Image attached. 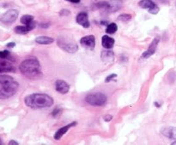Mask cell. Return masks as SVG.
Masks as SVG:
<instances>
[{"mask_svg": "<svg viewBox=\"0 0 176 145\" xmlns=\"http://www.w3.org/2000/svg\"><path fill=\"white\" fill-rule=\"evenodd\" d=\"M76 121L72 122V123H70L68 125H66V126H63V127L59 128V129L56 132V133L54 134V139H55V140H59L60 138L63 137L64 134L68 132L69 130L71 129L72 127H73V126H76Z\"/></svg>", "mask_w": 176, "mask_h": 145, "instance_id": "cell-12", "label": "cell"}, {"mask_svg": "<svg viewBox=\"0 0 176 145\" xmlns=\"http://www.w3.org/2000/svg\"><path fill=\"white\" fill-rule=\"evenodd\" d=\"M138 5L142 9H148V10H150V9L154 8L155 6H156V4L153 3L151 0H141L140 2L138 3Z\"/></svg>", "mask_w": 176, "mask_h": 145, "instance_id": "cell-17", "label": "cell"}, {"mask_svg": "<svg viewBox=\"0 0 176 145\" xmlns=\"http://www.w3.org/2000/svg\"><path fill=\"white\" fill-rule=\"evenodd\" d=\"M66 1H69L71 3H74V4H78V3H80L81 0H66Z\"/></svg>", "mask_w": 176, "mask_h": 145, "instance_id": "cell-32", "label": "cell"}, {"mask_svg": "<svg viewBox=\"0 0 176 145\" xmlns=\"http://www.w3.org/2000/svg\"><path fill=\"white\" fill-rule=\"evenodd\" d=\"M117 30H118V26L116 25V23L113 22V23L108 24V27L106 28V32L109 34H113L114 32H116Z\"/></svg>", "mask_w": 176, "mask_h": 145, "instance_id": "cell-19", "label": "cell"}, {"mask_svg": "<svg viewBox=\"0 0 176 145\" xmlns=\"http://www.w3.org/2000/svg\"><path fill=\"white\" fill-rule=\"evenodd\" d=\"M27 27L28 28V29L31 31V30H33L34 28H35V27H36V22L35 21H31L30 23L29 24H28V25H26Z\"/></svg>", "mask_w": 176, "mask_h": 145, "instance_id": "cell-27", "label": "cell"}, {"mask_svg": "<svg viewBox=\"0 0 176 145\" xmlns=\"http://www.w3.org/2000/svg\"><path fill=\"white\" fill-rule=\"evenodd\" d=\"M10 55V51H0V58H8Z\"/></svg>", "mask_w": 176, "mask_h": 145, "instance_id": "cell-23", "label": "cell"}, {"mask_svg": "<svg viewBox=\"0 0 176 145\" xmlns=\"http://www.w3.org/2000/svg\"><path fill=\"white\" fill-rule=\"evenodd\" d=\"M161 132L165 137L176 140V127H166V128H162V131H161Z\"/></svg>", "mask_w": 176, "mask_h": 145, "instance_id": "cell-14", "label": "cell"}, {"mask_svg": "<svg viewBox=\"0 0 176 145\" xmlns=\"http://www.w3.org/2000/svg\"><path fill=\"white\" fill-rule=\"evenodd\" d=\"M160 41V37L159 36H156L155 39H153V41L151 42V44H149V47L147 51L144 52V54L142 55L141 58L144 59H147L149 57H150L151 55H153L155 54V52L156 51V48H157V44L159 43Z\"/></svg>", "mask_w": 176, "mask_h": 145, "instance_id": "cell-7", "label": "cell"}, {"mask_svg": "<svg viewBox=\"0 0 176 145\" xmlns=\"http://www.w3.org/2000/svg\"><path fill=\"white\" fill-rule=\"evenodd\" d=\"M70 10H62L61 11H60L59 15L61 16H68V15H70Z\"/></svg>", "mask_w": 176, "mask_h": 145, "instance_id": "cell-28", "label": "cell"}, {"mask_svg": "<svg viewBox=\"0 0 176 145\" xmlns=\"http://www.w3.org/2000/svg\"><path fill=\"white\" fill-rule=\"evenodd\" d=\"M114 42H115L114 39L108 35L102 36L101 38V45L105 49H112L114 45Z\"/></svg>", "mask_w": 176, "mask_h": 145, "instance_id": "cell-15", "label": "cell"}, {"mask_svg": "<svg viewBox=\"0 0 176 145\" xmlns=\"http://www.w3.org/2000/svg\"><path fill=\"white\" fill-rule=\"evenodd\" d=\"M80 44L85 48L93 50L96 46V39L94 35H88L82 38L80 40Z\"/></svg>", "mask_w": 176, "mask_h": 145, "instance_id": "cell-8", "label": "cell"}, {"mask_svg": "<svg viewBox=\"0 0 176 145\" xmlns=\"http://www.w3.org/2000/svg\"><path fill=\"white\" fill-rule=\"evenodd\" d=\"M3 143H3V142H2V139H1V138H0V144H3Z\"/></svg>", "mask_w": 176, "mask_h": 145, "instance_id": "cell-34", "label": "cell"}, {"mask_svg": "<svg viewBox=\"0 0 176 145\" xmlns=\"http://www.w3.org/2000/svg\"><path fill=\"white\" fill-rule=\"evenodd\" d=\"M117 78V74H110L109 76H108V77L106 78V79H105V82L106 83L110 82L111 80H113V78Z\"/></svg>", "mask_w": 176, "mask_h": 145, "instance_id": "cell-24", "label": "cell"}, {"mask_svg": "<svg viewBox=\"0 0 176 145\" xmlns=\"http://www.w3.org/2000/svg\"><path fill=\"white\" fill-rule=\"evenodd\" d=\"M61 112H62V110L59 109V108H57V109H55L52 111V116H53V117H57L58 115H59V114H61Z\"/></svg>", "mask_w": 176, "mask_h": 145, "instance_id": "cell-25", "label": "cell"}, {"mask_svg": "<svg viewBox=\"0 0 176 145\" xmlns=\"http://www.w3.org/2000/svg\"><path fill=\"white\" fill-rule=\"evenodd\" d=\"M15 45H16V44L14 43V42H11V43L7 44V47L8 48H14L15 47Z\"/></svg>", "mask_w": 176, "mask_h": 145, "instance_id": "cell-30", "label": "cell"}, {"mask_svg": "<svg viewBox=\"0 0 176 145\" xmlns=\"http://www.w3.org/2000/svg\"><path fill=\"white\" fill-rule=\"evenodd\" d=\"M24 102L30 109H46L53 104V99L50 96L42 93H34L24 98Z\"/></svg>", "mask_w": 176, "mask_h": 145, "instance_id": "cell-2", "label": "cell"}, {"mask_svg": "<svg viewBox=\"0 0 176 145\" xmlns=\"http://www.w3.org/2000/svg\"><path fill=\"white\" fill-rule=\"evenodd\" d=\"M100 58L104 63H111L114 59V53L110 49H106L104 51H101Z\"/></svg>", "mask_w": 176, "mask_h": 145, "instance_id": "cell-13", "label": "cell"}, {"mask_svg": "<svg viewBox=\"0 0 176 145\" xmlns=\"http://www.w3.org/2000/svg\"><path fill=\"white\" fill-rule=\"evenodd\" d=\"M33 21H34V16L30 15H24L21 18V22L24 25H28Z\"/></svg>", "mask_w": 176, "mask_h": 145, "instance_id": "cell-20", "label": "cell"}, {"mask_svg": "<svg viewBox=\"0 0 176 145\" xmlns=\"http://www.w3.org/2000/svg\"><path fill=\"white\" fill-rule=\"evenodd\" d=\"M19 84L10 75H0V99H7L16 94Z\"/></svg>", "mask_w": 176, "mask_h": 145, "instance_id": "cell-3", "label": "cell"}, {"mask_svg": "<svg viewBox=\"0 0 176 145\" xmlns=\"http://www.w3.org/2000/svg\"><path fill=\"white\" fill-rule=\"evenodd\" d=\"M158 12H159V8H158L157 6H155L154 8L150 9V10H149V13H150V14H153V15H156Z\"/></svg>", "mask_w": 176, "mask_h": 145, "instance_id": "cell-26", "label": "cell"}, {"mask_svg": "<svg viewBox=\"0 0 176 145\" xmlns=\"http://www.w3.org/2000/svg\"><path fill=\"white\" fill-rule=\"evenodd\" d=\"M19 15V12L16 10H10L5 12L3 16L0 17V21L4 24H11L16 21Z\"/></svg>", "mask_w": 176, "mask_h": 145, "instance_id": "cell-6", "label": "cell"}, {"mask_svg": "<svg viewBox=\"0 0 176 145\" xmlns=\"http://www.w3.org/2000/svg\"><path fill=\"white\" fill-rule=\"evenodd\" d=\"M21 73L30 79H39L42 77L41 67L36 58L26 59L20 64Z\"/></svg>", "mask_w": 176, "mask_h": 145, "instance_id": "cell-1", "label": "cell"}, {"mask_svg": "<svg viewBox=\"0 0 176 145\" xmlns=\"http://www.w3.org/2000/svg\"><path fill=\"white\" fill-rule=\"evenodd\" d=\"M9 144L10 145H18L19 143H17V142H16L15 140H11V141H10V143H9Z\"/></svg>", "mask_w": 176, "mask_h": 145, "instance_id": "cell-31", "label": "cell"}, {"mask_svg": "<svg viewBox=\"0 0 176 145\" xmlns=\"http://www.w3.org/2000/svg\"><path fill=\"white\" fill-rule=\"evenodd\" d=\"M55 88L58 92H59L61 94H66L68 93L70 90V86L64 80L58 79L55 82Z\"/></svg>", "mask_w": 176, "mask_h": 145, "instance_id": "cell-11", "label": "cell"}, {"mask_svg": "<svg viewBox=\"0 0 176 145\" xmlns=\"http://www.w3.org/2000/svg\"><path fill=\"white\" fill-rule=\"evenodd\" d=\"M172 145H176V141L174 142V143H172Z\"/></svg>", "mask_w": 176, "mask_h": 145, "instance_id": "cell-35", "label": "cell"}, {"mask_svg": "<svg viewBox=\"0 0 176 145\" xmlns=\"http://www.w3.org/2000/svg\"><path fill=\"white\" fill-rule=\"evenodd\" d=\"M112 119H113V116L111 115V114H107V115H105L104 116V120L107 122L111 121V120H112Z\"/></svg>", "mask_w": 176, "mask_h": 145, "instance_id": "cell-29", "label": "cell"}, {"mask_svg": "<svg viewBox=\"0 0 176 145\" xmlns=\"http://www.w3.org/2000/svg\"><path fill=\"white\" fill-rule=\"evenodd\" d=\"M14 31L17 34H27L28 32L30 31L28 28L25 25V26H17L15 28Z\"/></svg>", "mask_w": 176, "mask_h": 145, "instance_id": "cell-18", "label": "cell"}, {"mask_svg": "<svg viewBox=\"0 0 176 145\" xmlns=\"http://www.w3.org/2000/svg\"><path fill=\"white\" fill-rule=\"evenodd\" d=\"M155 105H156V106L157 107V108H160V106H161L160 104H159V103H158V102H155Z\"/></svg>", "mask_w": 176, "mask_h": 145, "instance_id": "cell-33", "label": "cell"}, {"mask_svg": "<svg viewBox=\"0 0 176 145\" xmlns=\"http://www.w3.org/2000/svg\"><path fill=\"white\" fill-rule=\"evenodd\" d=\"M131 19H132V16L129 14H122L118 17V20L120 21H129Z\"/></svg>", "mask_w": 176, "mask_h": 145, "instance_id": "cell-22", "label": "cell"}, {"mask_svg": "<svg viewBox=\"0 0 176 145\" xmlns=\"http://www.w3.org/2000/svg\"><path fill=\"white\" fill-rule=\"evenodd\" d=\"M57 44L65 52L74 54L78 51V46L74 39L68 35H60L57 39Z\"/></svg>", "mask_w": 176, "mask_h": 145, "instance_id": "cell-4", "label": "cell"}, {"mask_svg": "<svg viewBox=\"0 0 176 145\" xmlns=\"http://www.w3.org/2000/svg\"><path fill=\"white\" fill-rule=\"evenodd\" d=\"M96 7L100 10H108L110 8V4H108V2H105V1H101L96 4Z\"/></svg>", "mask_w": 176, "mask_h": 145, "instance_id": "cell-21", "label": "cell"}, {"mask_svg": "<svg viewBox=\"0 0 176 145\" xmlns=\"http://www.w3.org/2000/svg\"><path fill=\"white\" fill-rule=\"evenodd\" d=\"M15 67L10 61L6 58H0V73L14 72Z\"/></svg>", "mask_w": 176, "mask_h": 145, "instance_id": "cell-9", "label": "cell"}, {"mask_svg": "<svg viewBox=\"0 0 176 145\" xmlns=\"http://www.w3.org/2000/svg\"><path fill=\"white\" fill-rule=\"evenodd\" d=\"M54 39L47 36H40L35 39V42L39 44H50L53 43Z\"/></svg>", "mask_w": 176, "mask_h": 145, "instance_id": "cell-16", "label": "cell"}, {"mask_svg": "<svg viewBox=\"0 0 176 145\" xmlns=\"http://www.w3.org/2000/svg\"><path fill=\"white\" fill-rule=\"evenodd\" d=\"M85 100L91 106H103L107 102V97L103 93L97 92L88 95Z\"/></svg>", "mask_w": 176, "mask_h": 145, "instance_id": "cell-5", "label": "cell"}, {"mask_svg": "<svg viewBox=\"0 0 176 145\" xmlns=\"http://www.w3.org/2000/svg\"><path fill=\"white\" fill-rule=\"evenodd\" d=\"M76 21L77 23L81 25L83 28H88L90 26V23L88 21V14L86 12H81L77 16H76Z\"/></svg>", "mask_w": 176, "mask_h": 145, "instance_id": "cell-10", "label": "cell"}]
</instances>
